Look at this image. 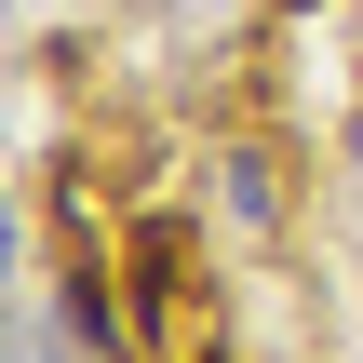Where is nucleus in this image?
<instances>
[{
	"label": "nucleus",
	"instance_id": "obj_1",
	"mask_svg": "<svg viewBox=\"0 0 363 363\" xmlns=\"http://www.w3.org/2000/svg\"><path fill=\"white\" fill-rule=\"evenodd\" d=\"M0 363H121L108 269H27V283H13V350Z\"/></svg>",
	"mask_w": 363,
	"mask_h": 363
},
{
	"label": "nucleus",
	"instance_id": "obj_2",
	"mask_svg": "<svg viewBox=\"0 0 363 363\" xmlns=\"http://www.w3.org/2000/svg\"><path fill=\"white\" fill-rule=\"evenodd\" d=\"M337 216H350V242H363V94H350V121H337Z\"/></svg>",
	"mask_w": 363,
	"mask_h": 363
}]
</instances>
